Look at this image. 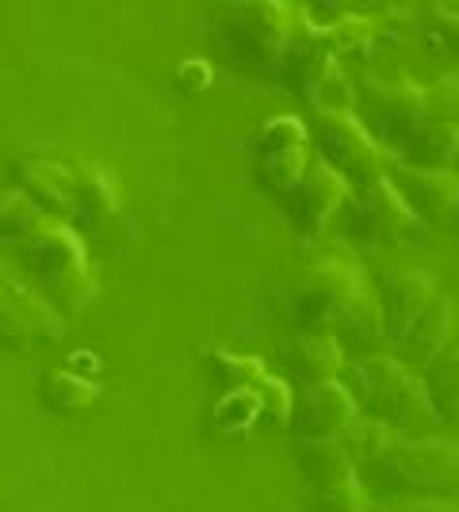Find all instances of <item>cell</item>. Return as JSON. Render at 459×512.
<instances>
[{
	"label": "cell",
	"instance_id": "cell-1",
	"mask_svg": "<svg viewBox=\"0 0 459 512\" xmlns=\"http://www.w3.org/2000/svg\"><path fill=\"white\" fill-rule=\"evenodd\" d=\"M16 260L23 279L54 306L58 318L66 321L85 314V306L96 295V276L88 264L85 241L69 222L46 218L35 234L16 245Z\"/></svg>",
	"mask_w": 459,
	"mask_h": 512
},
{
	"label": "cell",
	"instance_id": "cell-2",
	"mask_svg": "<svg viewBox=\"0 0 459 512\" xmlns=\"http://www.w3.org/2000/svg\"><path fill=\"white\" fill-rule=\"evenodd\" d=\"M368 493L383 497H444L459 486V440L398 436L375 463L356 470Z\"/></svg>",
	"mask_w": 459,
	"mask_h": 512
},
{
	"label": "cell",
	"instance_id": "cell-3",
	"mask_svg": "<svg viewBox=\"0 0 459 512\" xmlns=\"http://www.w3.org/2000/svg\"><path fill=\"white\" fill-rule=\"evenodd\" d=\"M345 386H349L360 417L383 421L398 436L437 425V417L429 409V398H425V386H421V375H414L398 356L364 352L360 360H352L349 383Z\"/></svg>",
	"mask_w": 459,
	"mask_h": 512
},
{
	"label": "cell",
	"instance_id": "cell-4",
	"mask_svg": "<svg viewBox=\"0 0 459 512\" xmlns=\"http://www.w3.org/2000/svg\"><path fill=\"white\" fill-rule=\"evenodd\" d=\"M314 150H318V161H326L329 169L349 184V192L383 180L387 165H391V153L375 142V134L364 127V119L356 111L318 115V123H314Z\"/></svg>",
	"mask_w": 459,
	"mask_h": 512
},
{
	"label": "cell",
	"instance_id": "cell-5",
	"mask_svg": "<svg viewBox=\"0 0 459 512\" xmlns=\"http://www.w3.org/2000/svg\"><path fill=\"white\" fill-rule=\"evenodd\" d=\"M360 287H368L360 268L345 256H329L299 279V287L291 295V321L303 333H333L341 310L349 306Z\"/></svg>",
	"mask_w": 459,
	"mask_h": 512
},
{
	"label": "cell",
	"instance_id": "cell-6",
	"mask_svg": "<svg viewBox=\"0 0 459 512\" xmlns=\"http://www.w3.org/2000/svg\"><path fill=\"white\" fill-rule=\"evenodd\" d=\"M337 222H341V230L349 237L368 241V245H398V241H406V237H414L421 230V222L398 199V192H394V184L387 176L349 192Z\"/></svg>",
	"mask_w": 459,
	"mask_h": 512
},
{
	"label": "cell",
	"instance_id": "cell-7",
	"mask_svg": "<svg viewBox=\"0 0 459 512\" xmlns=\"http://www.w3.org/2000/svg\"><path fill=\"white\" fill-rule=\"evenodd\" d=\"M66 333V321L54 314V306L27 283L12 276L0 264V348L27 352L35 344L58 341Z\"/></svg>",
	"mask_w": 459,
	"mask_h": 512
},
{
	"label": "cell",
	"instance_id": "cell-8",
	"mask_svg": "<svg viewBox=\"0 0 459 512\" xmlns=\"http://www.w3.org/2000/svg\"><path fill=\"white\" fill-rule=\"evenodd\" d=\"M238 43L264 62H284L291 46H299L314 31L303 4H280V0H264V4H241L234 16Z\"/></svg>",
	"mask_w": 459,
	"mask_h": 512
},
{
	"label": "cell",
	"instance_id": "cell-9",
	"mask_svg": "<svg viewBox=\"0 0 459 512\" xmlns=\"http://www.w3.org/2000/svg\"><path fill=\"white\" fill-rule=\"evenodd\" d=\"M345 199H349V184L329 169L326 161L310 157L303 180L284 195V207H287L291 226L303 237H314V234H322L329 222H337Z\"/></svg>",
	"mask_w": 459,
	"mask_h": 512
},
{
	"label": "cell",
	"instance_id": "cell-10",
	"mask_svg": "<svg viewBox=\"0 0 459 512\" xmlns=\"http://www.w3.org/2000/svg\"><path fill=\"white\" fill-rule=\"evenodd\" d=\"M387 180L394 184L398 199L410 207L421 226L452 222L459 203V172L452 169H410L402 161L387 165Z\"/></svg>",
	"mask_w": 459,
	"mask_h": 512
},
{
	"label": "cell",
	"instance_id": "cell-11",
	"mask_svg": "<svg viewBox=\"0 0 459 512\" xmlns=\"http://www.w3.org/2000/svg\"><path fill=\"white\" fill-rule=\"evenodd\" d=\"M356 417H360V409L352 402L349 386L333 379L322 386H306L291 409L287 428L295 432V440H337Z\"/></svg>",
	"mask_w": 459,
	"mask_h": 512
},
{
	"label": "cell",
	"instance_id": "cell-12",
	"mask_svg": "<svg viewBox=\"0 0 459 512\" xmlns=\"http://www.w3.org/2000/svg\"><path fill=\"white\" fill-rule=\"evenodd\" d=\"M364 100V127L375 134V142L383 146L398 130L414 127L425 119V85H414L410 77H391V81H372L360 92Z\"/></svg>",
	"mask_w": 459,
	"mask_h": 512
},
{
	"label": "cell",
	"instance_id": "cell-13",
	"mask_svg": "<svg viewBox=\"0 0 459 512\" xmlns=\"http://www.w3.org/2000/svg\"><path fill=\"white\" fill-rule=\"evenodd\" d=\"M16 192H23L46 218L69 222L77 207V169L66 161H50V157H20L12 165Z\"/></svg>",
	"mask_w": 459,
	"mask_h": 512
},
{
	"label": "cell",
	"instance_id": "cell-14",
	"mask_svg": "<svg viewBox=\"0 0 459 512\" xmlns=\"http://www.w3.org/2000/svg\"><path fill=\"white\" fill-rule=\"evenodd\" d=\"M383 150L391 153V161H402L410 169H452V161H459V127L421 119L387 138Z\"/></svg>",
	"mask_w": 459,
	"mask_h": 512
},
{
	"label": "cell",
	"instance_id": "cell-15",
	"mask_svg": "<svg viewBox=\"0 0 459 512\" xmlns=\"http://www.w3.org/2000/svg\"><path fill=\"white\" fill-rule=\"evenodd\" d=\"M280 363L287 371V383L295 386H322L341 379L345 371V348L333 333H303L280 348Z\"/></svg>",
	"mask_w": 459,
	"mask_h": 512
},
{
	"label": "cell",
	"instance_id": "cell-16",
	"mask_svg": "<svg viewBox=\"0 0 459 512\" xmlns=\"http://www.w3.org/2000/svg\"><path fill=\"white\" fill-rule=\"evenodd\" d=\"M433 295H437V287H433V276L429 272H421V268H394V272H387V283H383V299H379V306H383V318H387V337H402L410 325H414V318L433 302Z\"/></svg>",
	"mask_w": 459,
	"mask_h": 512
},
{
	"label": "cell",
	"instance_id": "cell-17",
	"mask_svg": "<svg viewBox=\"0 0 459 512\" xmlns=\"http://www.w3.org/2000/svg\"><path fill=\"white\" fill-rule=\"evenodd\" d=\"M456 333V302L448 295H433V302L414 318V325L398 337V348L410 363L437 360Z\"/></svg>",
	"mask_w": 459,
	"mask_h": 512
},
{
	"label": "cell",
	"instance_id": "cell-18",
	"mask_svg": "<svg viewBox=\"0 0 459 512\" xmlns=\"http://www.w3.org/2000/svg\"><path fill=\"white\" fill-rule=\"evenodd\" d=\"M295 463H299V474L306 478L310 490H326V486L356 478V463L341 440H299Z\"/></svg>",
	"mask_w": 459,
	"mask_h": 512
},
{
	"label": "cell",
	"instance_id": "cell-19",
	"mask_svg": "<svg viewBox=\"0 0 459 512\" xmlns=\"http://www.w3.org/2000/svg\"><path fill=\"white\" fill-rule=\"evenodd\" d=\"M119 211V184L115 176L96 165H77V207L69 226L73 230H96L104 218Z\"/></svg>",
	"mask_w": 459,
	"mask_h": 512
},
{
	"label": "cell",
	"instance_id": "cell-20",
	"mask_svg": "<svg viewBox=\"0 0 459 512\" xmlns=\"http://www.w3.org/2000/svg\"><path fill=\"white\" fill-rule=\"evenodd\" d=\"M333 337L352 348H372L387 337V318H383V306H379V295H375L372 287H360L352 302L341 310V318L333 325Z\"/></svg>",
	"mask_w": 459,
	"mask_h": 512
},
{
	"label": "cell",
	"instance_id": "cell-21",
	"mask_svg": "<svg viewBox=\"0 0 459 512\" xmlns=\"http://www.w3.org/2000/svg\"><path fill=\"white\" fill-rule=\"evenodd\" d=\"M421 386L437 425H459V344H448L437 360L425 363Z\"/></svg>",
	"mask_w": 459,
	"mask_h": 512
},
{
	"label": "cell",
	"instance_id": "cell-22",
	"mask_svg": "<svg viewBox=\"0 0 459 512\" xmlns=\"http://www.w3.org/2000/svg\"><path fill=\"white\" fill-rule=\"evenodd\" d=\"M39 398L50 413H85L96 398H100V383H92L77 371H66V367H54L39 379Z\"/></svg>",
	"mask_w": 459,
	"mask_h": 512
},
{
	"label": "cell",
	"instance_id": "cell-23",
	"mask_svg": "<svg viewBox=\"0 0 459 512\" xmlns=\"http://www.w3.org/2000/svg\"><path fill=\"white\" fill-rule=\"evenodd\" d=\"M203 360H207V371H211V379H215V386H219L222 394H230V390H253L268 375V367L257 356H238V352L215 348Z\"/></svg>",
	"mask_w": 459,
	"mask_h": 512
},
{
	"label": "cell",
	"instance_id": "cell-24",
	"mask_svg": "<svg viewBox=\"0 0 459 512\" xmlns=\"http://www.w3.org/2000/svg\"><path fill=\"white\" fill-rule=\"evenodd\" d=\"M337 440L345 444V451H349L356 470H360V467H368V463H375L383 451L391 448L394 440H398V432L387 428L383 421H372V417H356Z\"/></svg>",
	"mask_w": 459,
	"mask_h": 512
},
{
	"label": "cell",
	"instance_id": "cell-25",
	"mask_svg": "<svg viewBox=\"0 0 459 512\" xmlns=\"http://www.w3.org/2000/svg\"><path fill=\"white\" fill-rule=\"evenodd\" d=\"M43 222H46V214L23 192L12 188V192L0 195V245H12V249H16V245L27 241Z\"/></svg>",
	"mask_w": 459,
	"mask_h": 512
},
{
	"label": "cell",
	"instance_id": "cell-26",
	"mask_svg": "<svg viewBox=\"0 0 459 512\" xmlns=\"http://www.w3.org/2000/svg\"><path fill=\"white\" fill-rule=\"evenodd\" d=\"M306 165H310V146L306 150H284V153H257V180H261L268 192L287 195L303 180Z\"/></svg>",
	"mask_w": 459,
	"mask_h": 512
},
{
	"label": "cell",
	"instance_id": "cell-27",
	"mask_svg": "<svg viewBox=\"0 0 459 512\" xmlns=\"http://www.w3.org/2000/svg\"><path fill=\"white\" fill-rule=\"evenodd\" d=\"M372 509V493L364 490L360 478L337 482L326 490H314L306 501V512H368Z\"/></svg>",
	"mask_w": 459,
	"mask_h": 512
},
{
	"label": "cell",
	"instance_id": "cell-28",
	"mask_svg": "<svg viewBox=\"0 0 459 512\" xmlns=\"http://www.w3.org/2000/svg\"><path fill=\"white\" fill-rule=\"evenodd\" d=\"M310 146V130L295 115H272L261 127L257 153H284V150H306Z\"/></svg>",
	"mask_w": 459,
	"mask_h": 512
},
{
	"label": "cell",
	"instance_id": "cell-29",
	"mask_svg": "<svg viewBox=\"0 0 459 512\" xmlns=\"http://www.w3.org/2000/svg\"><path fill=\"white\" fill-rule=\"evenodd\" d=\"M257 417H261V398L253 390H230L215 406V425L222 432H245V428H253Z\"/></svg>",
	"mask_w": 459,
	"mask_h": 512
},
{
	"label": "cell",
	"instance_id": "cell-30",
	"mask_svg": "<svg viewBox=\"0 0 459 512\" xmlns=\"http://www.w3.org/2000/svg\"><path fill=\"white\" fill-rule=\"evenodd\" d=\"M253 394L261 398V417L276 421V425H287V421H291L295 394H291V383H287L284 375H264L261 383L253 386Z\"/></svg>",
	"mask_w": 459,
	"mask_h": 512
},
{
	"label": "cell",
	"instance_id": "cell-31",
	"mask_svg": "<svg viewBox=\"0 0 459 512\" xmlns=\"http://www.w3.org/2000/svg\"><path fill=\"white\" fill-rule=\"evenodd\" d=\"M425 119L429 123H452V127H459V81L425 85Z\"/></svg>",
	"mask_w": 459,
	"mask_h": 512
},
{
	"label": "cell",
	"instance_id": "cell-32",
	"mask_svg": "<svg viewBox=\"0 0 459 512\" xmlns=\"http://www.w3.org/2000/svg\"><path fill=\"white\" fill-rule=\"evenodd\" d=\"M379 512H459V501L456 497H402Z\"/></svg>",
	"mask_w": 459,
	"mask_h": 512
},
{
	"label": "cell",
	"instance_id": "cell-33",
	"mask_svg": "<svg viewBox=\"0 0 459 512\" xmlns=\"http://www.w3.org/2000/svg\"><path fill=\"white\" fill-rule=\"evenodd\" d=\"M176 85L184 88V92H199V88L211 85V65L207 62H184L180 69H176Z\"/></svg>",
	"mask_w": 459,
	"mask_h": 512
},
{
	"label": "cell",
	"instance_id": "cell-34",
	"mask_svg": "<svg viewBox=\"0 0 459 512\" xmlns=\"http://www.w3.org/2000/svg\"><path fill=\"white\" fill-rule=\"evenodd\" d=\"M437 27H440V35H444V46L459 54V12H444V16H437Z\"/></svg>",
	"mask_w": 459,
	"mask_h": 512
},
{
	"label": "cell",
	"instance_id": "cell-35",
	"mask_svg": "<svg viewBox=\"0 0 459 512\" xmlns=\"http://www.w3.org/2000/svg\"><path fill=\"white\" fill-rule=\"evenodd\" d=\"M452 222H456V226H459V203H456V214H452Z\"/></svg>",
	"mask_w": 459,
	"mask_h": 512
}]
</instances>
